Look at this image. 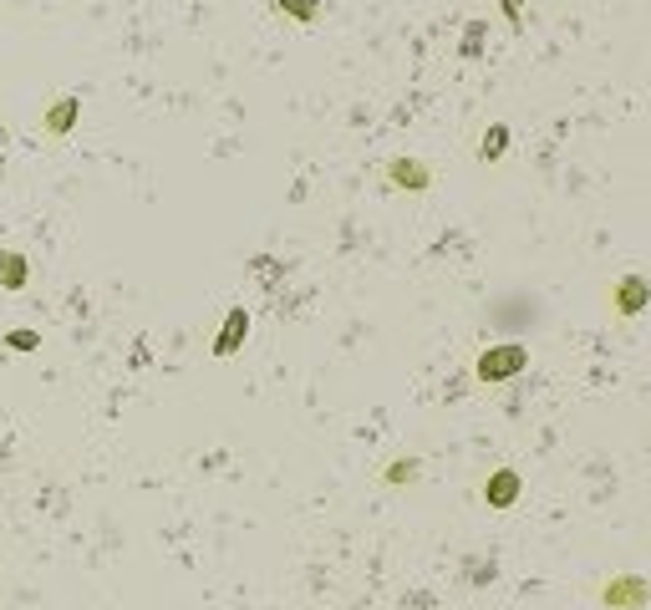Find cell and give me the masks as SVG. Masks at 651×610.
I'll use <instances>...</instances> for the list:
<instances>
[{"instance_id":"9","label":"cell","mask_w":651,"mask_h":610,"mask_svg":"<svg viewBox=\"0 0 651 610\" xmlns=\"http://www.w3.org/2000/svg\"><path fill=\"white\" fill-rule=\"evenodd\" d=\"M504 127H494V133H488V142H484V158H494V153H504Z\"/></svg>"},{"instance_id":"8","label":"cell","mask_w":651,"mask_h":610,"mask_svg":"<svg viewBox=\"0 0 651 610\" xmlns=\"http://www.w3.org/2000/svg\"><path fill=\"white\" fill-rule=\"evenodd\" d=\"M280 11H285V16L310 20V16H316V0H280Z\"/></svg>"},{"instance_id":"2","label":"cell","mask_w":651,"mask_h":610,"mask_svg":"<svg viewBox=\"0 0 651 610\" xmlns=\"http://www.w3.org/2000/svg\"><path fill=\"white\" fill-rule=\"evenodd\" d=\"M26 280H31V260L20 249H0V285L5 290H26Z\"/></svg>"},{"instance_id":"4","label":"cell","mask_w":651,"mask_h":610,"mask_svg":"<svg viewBox=\"0 0 651 610\" xmlns=\"http://www.w3.org/2000/svg\"><path fill=\"white\" fill-rule=\"evenodd\" d=\"M244 325H249V316H244V310H234V316H229V325H224L219 346H214L219 356H229V351H234V341H240V336H244Z\"/></svg>"},{"instance_id":"7","label":"cell","mask_w":651,"mask_h":610,"mask_svg":"<svg viewBox=\"0 0 651 610\" xmlns=\"http://www.w3.org/2000/svg\"><path fill=\"white\" fill-rule=\"evenodd\" d=\"M5 346H11V351H36V346H41V336L20 325V331H5Z\"/></svg>"},{"instance_id":"5","label":"cell","mask_w":651,"mask_h":610,"mask_svg":"<svg viewBox=\"0 0 651 610\" xmlns=\"http://www.w3.org/2000/svg\"><path fill=\"white\" fill-rule=\"evenodd\" d=\"M488 504H509L514 493H519V484H514V473H499V478H488Z\"/></svg>"},{"instance_id":"3","label":"cell","mask_w":651,"mask_h":610,"mask_svg":"<svg viewBox=\"0 0 651 610\" xmlns=\"http://www.w3.org/2000/svg\"><path fill=\"white\" fill-rule=\"evenodd\" d=\"M77 112H81L77 97H61L57 107L46 112V133H51V138H66V133H72V122H77Z\"/></svg>"},{"instance_id":"1","label":"cell","mask_w":651,"mask_h":610,"mask_svg":"<svg viewBox=\"0 0 651 610\" xmlns=\"http://www.w3.org/2000/svg\"><path fill=\"white\" fill-rule=\"evenodd\" d=\"M519 366H525V351H519V346H504V351H488L484 362H479V377H484V382H499V377H514Z\"/></svg>"},{"instance_id":"6","label":"cell","mask_w":651,"mask_h":610,"mask_svg":"<svg viewBox=\"0 0 651 610\" xmlns=\"http://www.w3.org/2000/svg\"><path fill=\"white\" fill-rule=\"evenodd\" d=\"M392 179H402V188H423L427 168H423V163H392Z\"/></svg>"}]
</instances>
